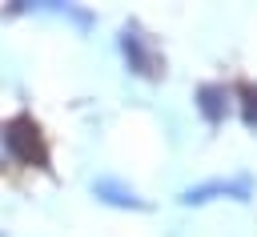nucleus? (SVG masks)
Listing matches in <instances>:
<instances>
[{
  "label": "nucleus",
  "mask_w": 257,
  "mask_h": 237,
  "mask_svg": "<svg viewBox=\"0 0 257 237\" xmlns=\"http://www.w3.org/2000/svg\"><path fill=\"white\" fill-rule=\"evenodd\" d=\"M4 149H8V157L20 161V165L48 169V141H44L40 125H36L32 116H24V112L4 125Z\"/></svg>",
  "instance_id": "nucleus-1"
},
{
  "label": "nucleus",
  "mask_w": 257,
  "mask_h": 237,
  "mask_svg": "<svg viewBox=\"0 0 257 237\" xmlns=\"http://www.w3.org/2000/svg\"><path fill=\"white\" fill-rule=\"evenodd\" d=\"M217 197H229V201H249L253 197V177L249 173H237V177H209V181H197L189 189H181V205H205V201H217Z\"/></svg>",
  "instance_id": "nucleus-2"
},
{
  "label": "nucleus",
  "mask_w": 257,
  "mask_h": 237,
  "mask_svg": "<svg viewBox=\"0 0 257 237\" xmlns=\"http://www.w3.org/2000/svg\"><path fill=\"white\" fill-rule=\"evenodd\" d=\"M116 44H120V52H124L128 72H137V76H161V72H165V60L157 56L153 40H149V36H145L137 24H124Z\"/></svg>",
  "instance_id": "nucleus-3"
},
{
  "label": "nucleus",
  "mask_w": 257,
  "mask_h": 237,
  "mask_svg": "<svg viewBox=\"0 0 257 237\" xmlns=\"http://www.w3.org/2000/svg\"><path fill=\"white\" fill-rule=\"evenodd\" d=\"M92 197L112 205V209H145V197L133 185H124L120 177H96L92 181Z\"/></svg>",
  "instance_id": "nucleus-4"
},
{
  "label": "nucleus",
  "mask_w": 257,
  "mask_h": 237,
  "mask_svg": "<svg viewBox=\"0 0 257 237\" xmlns=\"http://www.w3.org/2000/svg\"><path fill=\"white\" fill-rule=\"evenodd\" d=\"M193 104H197V112H201L209 125H221V121H225V112H229V88H225V84H217V80L197 84Z\"/></svg>",
  "instance_id": "nucleus-5"
},
{
  "label": "nucleus",
  "mask_w": 257,
  "mask_h": 237,
  "mask_svg": "<svg viewBox=\"0 0 257 237\" xmlns=\"http://www.w3.org/2000/svg\"><path fill=\"white\" fill-rule=\"evenodd\" d=\"M237 96H241V121H245V129H257V84H241Z\"/></svg>",
  "instance_id": "nucleus-6"
}]
</instances>
